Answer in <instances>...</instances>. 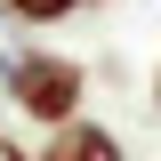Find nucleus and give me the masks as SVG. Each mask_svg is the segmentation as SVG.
<instances>
[{
    "instance_id": "obj_5",
    "label": "nucleus",
    "mask_w": 161,
    "mask_h": 161,
    "mask_svg": "<svg viewBox=\"0 0 161 161\" xmlns=\"http://www.w3.org/2000/svg\"><path fill=\"white\" fill-rule=\"evenodd\" d=\"M0 161H32V153H24V145H16V137H0Z\"/></svg>"
},
{
    "instance_id": "obj_2",
    "label": "nucleus",
    "mask_w": 161,
    "mask_h": 161,
    "mask_svg": "<svg viewBox=\"0 0 161 161\" xmlns=\"http://www.w3.org/2000/svg\"><path fill=\"white\" fill-rule=\"evenodd\" d=\"M32 161H129V153H121V137L105 129V121H89V113H73L64 129H48V145H40Z\"/></svg>"
},
{
    "instance_id": "obj_4",
    "label": "nucleus",
    "mask_w": 161,
    "mask_h": 161,
    "mask_svg": "<svg viewBox=\"0 0 161 161\" xmlns=\"http://www.w3.org/2000/svg\"><path fill=\"white\" fill-rule=\"evenodd\" d=\"M8 24H16V16L0 8V89H8V64H16V40H8Z\"/></svg>"
},
{
    "instance_id": "obj_6",
    "label": "nucleus",
    "mask_w": 161,
    "mask_h": 161,
    "mask_svg": "<svg viewBox=\"0 0 161 161\" xmlns=\"http://www.w3.org/2000/svg\"><path fill=\"white\" fill-rule=\"evenodd\" d=\"M153 113H161V57H153Z\"/></svg>"
},
{
    "instance_id": "obj_3",
    "label": "nucleus",
    "mask_w": 161,
    "mask_h": 161,
    "mask_svg": "<svg viewBox=\"0 0 161 161\" xmlns=\"http://www.w3.org/2000/svg\"><path fill=\"white\" fill-rule=\"evenodd\" d=\"M16 24H64V16H80V8H97V0H0Z\"/></svg>"
},
{
    "instance_id": "obj_1",
    "label": "nucleus",
    "mask_w": 161,
    "mask_h": 161,
    "mask_svg": "<svg viewBox=\"0 0 161 161\" xmlns=\"http://www.w3.org/2000/svg\"><path fill=\"white\" fill-rule=\"evenodd\" d=\"M8 105H16L32 129H64V121L89 105V64L64 57V48H16V64H8Z\"/></svg>"
}]
</instances>
